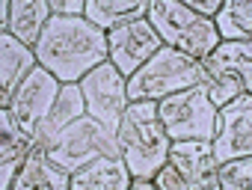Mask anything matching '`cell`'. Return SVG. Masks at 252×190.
<instances>
[{
	"mask_svg": "<svg viewBox=\"0 0 252 190\" xmlns=\"http://www.w3.org/2000/svg\"><path fill=\"white\" fill-rule=\"evenodd\" d=\"M51 18V6L48 0H12V12H9V30L18 42H24L27 48H36L45 24Z\"/></svg>",
	"mask_w": 252,
	"mask_h": 190,
	"instance_id": "obj_19",
	"label": "cell"
},
{
	"mask_svg": "<svg viewBox=\"0 0 252 190\" xmlns=\"http://www.w3.org/2000/svg\"><path fill=\"white\" fill-rule=\"evenodd\" d=\"M146 15H149L146 0H86V12H83V18L104 33H110L122 24L140 21Z\"/></svg>",
	"mask_w": 252,
	"mask_h": 190,
	"instance_id": "obj_18",
	"label": "cell"
},
{
	"mask_svg": "<svg viewBox=\"0 0 252 190\" xmlns=\"http://www.w3.org/2000/svg\"><path fill=\"white\" fill-rule=\"evenodd\" d=\"M211 152L217 163L252 155V95L240 92L228 104L217 107Z\"/></svg>",
	"mask_w": 252,
	"mask_h": 190,
	"instance_id": "obj_9",
	"label": "cell"
},
{
	"mask_svg": "<svg viewBox=\"0 0 252 190\" xmlns=\"http://www.w3.org/2000/svg\"><path fill=\"white\" fill-rule=\"evenodd\" d=\"M199 86L214 107L228 104L240 92L252 89V45L249 42H220L211 54L199 60Z\"/></svg>",
	"mask_w": 252,
	"mask_h": 190,
	"instance_id": "obj_5",
	"label": "cell"
},
{
	"mask_svg": "<svg viewBox=\"0 0 252 190\" xmlns=\"http://www.w3.org/2000/svg\"><path fill=\"white\" fill-rule=\"evenodd\" d=\"M9 12H12V0H3L0 3V27H3V33L9 30Z\"/></svg>",
	"mask_w": 252,
	"mask_h": 190,
	"instance_id": "obj_25",
	"label": "cell"
},
{
	"mask_svg": "<svg viewBox=\"0 0 252 190\" xmlns=\"http://www.w3.org/2000/svg\"><path fill=\"white\" fill-rule=\"evenodd\" d=\"M107 48H110V63L128 80L140 65H146L163 48V42H160L158 30L149 24V18H140V21H131V24H122V27L110 30Z\"/></svg>",
	"mask_w": 252,
	"mask_h": 190,
	"instance_id": "obj_10",
	"label": "cell"
},
{
	"mask_svg": "<svg viewBox=\"0 0 252 190\" xmlns=\"http://www.w3.org/2000/svg\"><path fill=\"white\" fill-rule=\"evenodd\" d=\"M211 21L217 27L220 42H249L252 6H249V0H225Z\"/></svg>",
	"mask_w": 252,
	"mask_h": 190,
	"instance_id": "obj_20",
	"label": "cell"
},
{
	"mask_svg": "<svg viewBox=\"0 0 252 190\" xmlns=\"http://www.w3.org/2000/svg\"><path fill=\"white\" fill-rule=\"evenodd\" d=\"M86 116V98H83V89L80 83H63L60 95L54 107L48 110V116L39 122V128L33 131V146H48L65 125H71L74 119Z\"/></svg>",
	"mask_w": 252,
	"mask_h": 190,
	"instance_id": "obj_15",
	"label": "cell"
},
{
	"mask_svg": "<svg viewBox=\"0 0 252 190\" xmlns=\"http://www.w3.org/2000/svg\"><path fill=\"white\" fill-rule=\"evenodd\" d=\"M48 6H51V15H83L86 12V0H48Z\"/></svg>",
	"mask_w": 252,
	"mask_h": 190,
	"instance_id": "obj_23",
	"label": "cell"
},
{
	"mask_svg": "<svg viewBox=\"0 0 252 190\" xmlns=\"http://www.w3.org/2000/svg\"><path fill=\"white\" fill-rule=\"evenodd\" d=\"M158 116L169 140H208V143L214 140L217 107L208 101V95L199 83L160 98Z\"/></svg>",
	"mask_w": 252,
	"mask_h": 190,
	"instance_id": "obj_7",
	"label": "cell"
},
{
	"mask_svg": "<svg viewBox=\"0 0 252 190\" xmlns=\"http://www.w3.org/2000/svg\"><path fill=\"white\" fill-rule=\"evenodd\" d=\"M33 51L39 65H45L60 83H80L83 74L110 60L107 33L83 15H51Z\"/></svg>",
	"mask_w": 252,
	"mask_h": 190,
	"instance_id": "obj_1",
	"label": "cell"
},
{
	"mask_svg": "<svg viewBox=\"0 0 252 190\" xmlns=\"http://www.w3.org/2000/svg\"><path fill=\"white\" fill-rule=\"evenodd\" d=\"M149 24L158 30L160 42L166 48H175L193 60H202L220 45L217 27L211 18L196 15L178 0H152L149 3Z\"/></svg>",
	"mask_w": 252,
	"mask_h": 190,
	"instance_id": "obj_3",
	"label": "cell"
},
{
	"mask_svg": "<svg viewBox=\"0 0 252 190\" xmlns=\"http://www.w3.org/2000/svg\"><path fill=\"white\" fill-rule=\"evenodd\" d=\"M217 181H220L222 190L249 187V181H252V158L243 155V158H231V160L217 163Z\"/></svg>",
	"mask_w": 252,
	"mask_h": 190,
	"instance_id": "obj_21",
	"label": "cell"
},
{
	"mask_svg": "<svg viewBox=\"0 0 252 190\" xmlns=\"http://www.w3.org/2000/svg\"><path fill=\"white\" fill-rule=\"evenodd\" d=\"M48 158L63 166L68 175L77 172L80 166H86L89 160L101 158V155H122L119 149V137L107 134L104 125H98L92 116H80L71 125H65L48 146H45Z\"/></svg>",
	"mask_w": 252,
	"mask_h": 190,
	"instance_id": "obj_6",
	"label": "cell"
},
{
	"mask_svg": "<svg viewBox=\"0 0 252 190\" xmlns=\"http://www.w3.org/2000/svg\"><path fill=\"white\" fill-rule=\"evenodd\" d=\"M169 160L181 172L187 190H193V187H199V190L220 187V181H217V158H214L208 140H172Z\"/></svg>",
	"mask_w": 252,
	"mask_h": 190,
	"instance_id": "obj_12",
	"label": "cell"
},
{
	"mask_svg": "<svg viewBox=\"0 0 252 190\" xmlns=\"http://www.w3.org/2000/svg\"><path fill=\"white\" fill-rule=\"evenodd\" d=\"M131 172L122 155H101L71 172V190H128Z\"/></svg>",
	"mask_w": 252,
	"mask_h": 190,
	"instance_id": "obj_16",
	"label": "cell"
},
{
	"mask_svg": "<svg viewBox=\"0 0 252 190\" xmlns=\"http://www.w3.org/2000/svg\"><path fill=\"white\" fill-rule=\"evenodd\" d=\"M131 187H134V190H152L155 181H152V178H131Z\"/></svg>",
	"mask_w": 252,
	"mask_h": 190,
	"instance_id": "obj_26",
	"label": "cell"
},
{
	"mask_svg": "<svg viewBox=\"0 0 252 190\" xmlns=\"http://www.w3.org/2000/svg\"><path fill=\"white\" fill-rule=\"evenodd\" d=\"M39 65L36 51L18 42L12 33H0V107L12 104V95L21 80Z\"/></svg>",
	"mask_w": 252,
	"mask_h": 190,
	"instance_id": "obj_13",
	"label": "cell"
},
{
	"mask_svg": "<svg viewBox=\"0 0 252 190\" xmlns=\"http://www.w3.org/2000/svg\"><path fill=\"white\" fill-rule=\"evenodd\" d=\"M199 74V60L163 45L146 65H140L128 77V101H160L172 92L196 86Z\"/></svg>",
	"mask_w": 252,
	"mask_h": 190,
	"instance_id": "obj_4",
	"label": "cell"
},
{
	"mask_svg": "<svg viewBox=\"0 0 252 190\" xmlns=\"http://www.w3.org/2000/svg\"><path fill=\"white\" fill-rule=\"evenodd\" d=\"M155 187H160V190H187V184H184V178H181V172L175 169V163L172 160H166L158 172H155Z\"/></svg>",
	"mask_w": 252,
	"mask_h": 190,
	"instance_id": "obj_22",
	"label": "cell"
},
{
	"mask_svg": "<svg viewBox=\"0 0 252 190\" xmlns=\"http://www.w3.org/2000/svg\"><path fill=\"white\" fill-rule=\"evenodd\" d=\"M116 137L131 178H155V172L169 160L172 140L160 125L158 101H128Z\"/></svg>",
	"mask_w": 252,
	"mask_h": 190,
	"instance_id": "obj_2",
	"label": "cell"
},
{
	"mask_svg": "<svg viewBox=\"0 0 252 190\" xmlns=\"http://www.w3.org/2000/svg\"><path fill=\"white\" fill-rule=\"evenodd\" d=\"M33 146V137L18 125L9 107H0V187L9 190L15 175L24 166V158Z\"/></svg>",
	"mask_w": 252,
	"mask_h": 190,
	"instance_id": "obj_14",
	"label": "cell"
},
{
	"mask_svg": "<svg viewBox=\"0 0 252 190\" xmlns=\"http://www.w3.org/2000/svg\"><path fill=\"white\" fill-rule=\"evenodd\" d=\"M80 89L86 98V116H92L98 125H104L107 134L116 137L128 107V80L122 77V71L107 60L80 77Z\"/></svg>",
	"mask_w": 252,
	"mask_h": 190,
	"instance_id": "obj_8",
	"label": "cell"
},
{
	"mask_svg": "<svg viewBox=\"0 0 252 190\" xmlns=\"http://www.w3.org/2000/svg\"><path fill=\"white\" fill-rule=\"evenodd\" d=\"M12 187H18V190H30V187L33 190L36 187H45V190H68L71 187V175L48 158L45 146H30V152L24 158V166L15 175Z\"/></svg>",
	"mask_w": 252,
	"mask_h": 190,
	"instance_id": "obj_17",
	"label": "cell"
},
{
	"mask_svg": "<svg viewBox=\"0 0 252 190\" xmlns=\"http://www.w3.org/2000/svg\"><path fill=\"white\" fill-rule=\"evenodd\" d=\"M187 9H193L196 15H202V18H214L217 12H220V6H222V0H190V3H184Z\"/></svg>",
	"mask_w": 252,
	"mask_h": 190,
	"instance_id": "obj_24",
	"label": "cell"
},
{
	"mask_svg": "<svg viewBox=\"0 0 252 190\" xmlns=\"http://www.w3.org/2000/svg\"><path fill=\"white\" fill-rule=\"evenodd\" d=\"M60 89H63V83H60L45 65H36V68L21 80V86L15 89L9 110L15 113L18 125H21L30 137H33V131L39 128V122L48 116V110L54 107Z\"/></svg>",
	"mask_w": 252,
	"mask_h": 190,
	"instance_id": "obj_11",
	"label": "cell"
}]
</instances>
